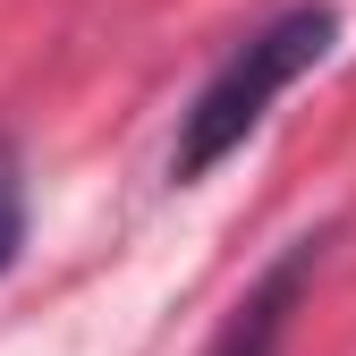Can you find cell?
I'll return each mask as SVG.
<instances>
[{"mask_svg":"<svg viewBox=\"0 0 356 356\" xmlns=\"http://www.w3.org/2000/svg\"><path fill=\"white\" fill-rule=\"evenodd\" d=\"M331 34H339V17H331V9H289V17H272V26H254L238 51L212 68V85L195 94L187 127H178V153H170L178 187L229 161V153L254 136V127H263V111H272L305 68H323Z\"/></svg>","mask_w":356,"mask_h":356,"instance_id":"obj_1","label":"cell"},{"mask_svg":"<svg viewBox=\"0 0 356 356\" xmlns=\"http://www.w3.org/2000/svg\"><path fill=\"white\" fill-rule=\"evenodd\" d=\"M26 246V170H17V145L0 136V272L17 263Z\"/></svg>","mask_w":356,"mask_h":356,"instance_id":"obj_3","label":"cell"},{"mask_svg":"<svg viewBox=\"0 0 356 356\" xmlns=\"http://www.w3.org/2000/svg\"><path fill=\"white\" fill-rule=\"evenodd\" d=\"M305 272H314V238H297L272 272L238 297V314L220 323V339H212L204 356H272V348H280V323H289V305H297V289H305Z\"/></svg>","mask_w":356,"mask_h":356,"instance_id":"obj_2","label":"cell"}]
</instances>
